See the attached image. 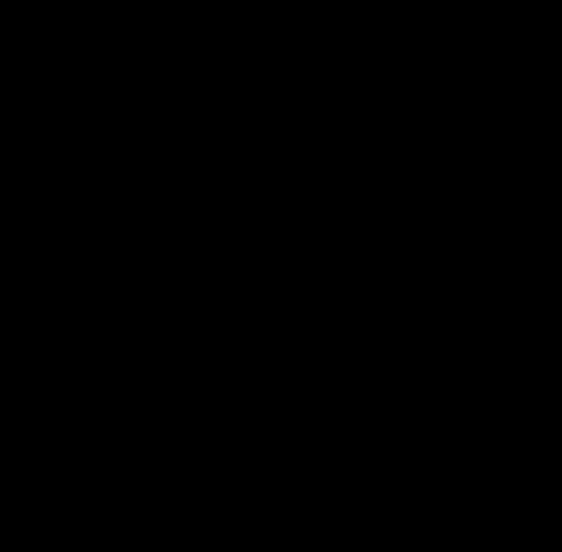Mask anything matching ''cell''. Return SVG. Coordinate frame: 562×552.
I'll list each match as a JSON object with an SVG mask.
<instances>
[]
</instances>
